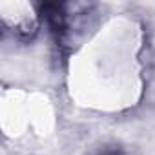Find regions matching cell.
I'll list each match as a JSON object with an SVG mask.
<instances>
[{
	"label": "cell",
	"instance_id": "1",
	"mask_svg": "<svg viewBox=\"0 0 155 155\" xmlns=\"http://www.w3.org/2000/svg\"><path fill=\"white\" fill-rule=\"evenodd\" d=\"M91 155H131V153H128L122 148H102V150H99Z\"/></svg>",
	"mask_w": 155,
	"mask_h": 155
}]
</instances>
